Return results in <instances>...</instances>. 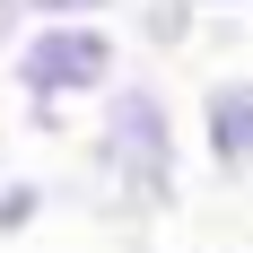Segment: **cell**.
Returning <instances> with one entry per match:
<instances>
[{
    "mask_svg": "<svg viewBox=\"0 0 253 253\" xmlns=\"http://www.w3.org/2000/svg\"><path fill=\"white\" fill-rule=\"evenodd\" d=\"M183 9H192V18H201V9H253V0H183Z\"/></svg>",
    "mask_w": 253,
    "mask_h": 253,
    "instance_id": "ba28073f",
    "label": "cell"
},
{
    "mask_svg": "<svg viewBox=\"0 0 253 253\" xmlns=\"http://www.w3.org/2000/svg\"><path fill=\"white\" fill-rule=\"evenodd\" d=\"M166 253H201V245H166Z\"/></svg>",
    "mask_w": 253,
    "mask_h": 253,
    "instance_id": "9c48e42d",
    "label": "cell"
},
{
    "mask_svg": "<svg viewBox=\"0 0 253 253\" xmlns=\"http://www.w3.org/2000/svg\"><path fill=\"white\" fill-rule=\"evenodd\" d=\"M183 201V123L149 70H123L87 123V210L96 218H166Z\"/></svg>",
    "mask_w": 253,
    "mask_h": 253,
    "instance_id": "6da1fadb",
    "label": "cell"
},
{
    "mask_svg": "<svg viewBox=\"0 0 253 253\" xmlns=\"http://www.w3.org/2000/svg\"><path fill=\"white\" fill-rule=\"evenodd\" d=\"M192 9H183V0H149V9H140V35H149L157 52H175V44H192Z\"/></svg>",
    "mask_w": 253,
    "mask_h": 253,
    "instance_id": "5b68a950",
    "label": "cell"
},
{
    "mask_svg": "<svg viewBox=\"0 0 253 253\" xmlns=\"http://www.w3.org/2000/svg\"><path fill=\"white\" fill-rule=\"evenodd\" d=\"M26 26H52V18H114L123 0H18Z\"/></svg>",
    "mask_w": 253,
    "mask_h": 253,
    "instance_id": "8992f818",
    "label": "cell"
},
{
    "mask_svg": "<svg viewBox=\"0 0 253 253\" xmlns=\"http://www.w3.org/2000/svg\"><path fill=\"white\" fill-rule=\"evenodd\" d=\"M18 35H26V9H18V0H0V61H9V44H18Z\"/></svg>",
    "mask_w": 253,
    "mask_h": 253,
    "instance_id": "52a82bcc",
    "label": "cell"
},
{
    "mask_svg": "<svg viewBox=\"0 0 253 253\" xmlns=\"http://www.w3.org/2000/svg\"><path fill=\"white\" fill-rule=\"evenodd\" d=\"M114 79H123L114 18H52V26H26L9 44V87H18V114L35 131H61V114L96 105Z\"/></svg>",
    "mask_w": 253,
    "mask_h": 253,
    "instance_id": "7a4b0ae2",
    "label": "cell"
},
{
    "mask_svg": "<svg viewBox=\"0 0 253 253\" xmlns=\"http://www.w3.org/2000/svg\"><path fill=\"white\" fill-rule=\"evenodd\" d=\"M44 210H52L44 175H18V166H0V245H9V236H26Z\"/></svg>",
    "mask_w": 253,
    "mask_h": 253,
    "instance_id": "277c9868",
    "label": "cell"
},
{
    "mask_svg": "<svg viewBox=\"0 0 253 253\" xmlns=\"http://www.w3.org/2000/svg\"><path fill=\"white\" fill-rule=\"evenodd\" d=\"M192 131H201V157L218 183H253V70H218L192 105Z\"/></svg>",
    "mask_w": 253,
    "mask_h": 253,
    "instance_id": "3957f363",
    "label": "cell"
}]
</instances>
